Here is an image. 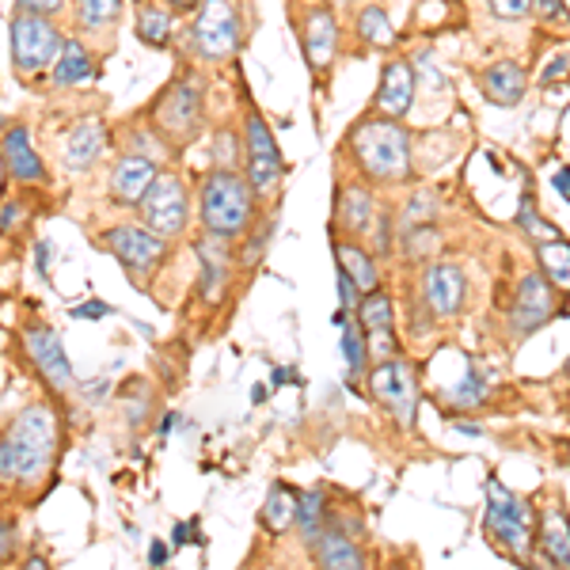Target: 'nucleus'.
Masks as SVG:
<instances>
[{"label":"nucleus","mask_w":570,"mask_h":570,"mask_svg":"<svg viewBox=\"0 0 570 570\" xmlns=\"http://www.w3.org/2000/svg\"><path fill=\"white\" fill-rule=\"evenodd\" d=\"M346 149H351L354 171L370 187H400L415 171V145L411 130L395 118L365 115L357 118L346 134Z\"/></svg>","instance_id":"nucleus-1"},{"label":"nucleus","mask_w":570,"mask_h":570,"mask_svg":"<svg viewBox=\"0 0 570 570\" xmlns=\"http://www.w3.org/2000/svg\"><path fill=\"white\" fill-rule=\"evenodd\" d=\"M263 202L255 198L252 183L240 168H209L198 179V220L202 236L225 244H240L255 228V214Z\"/></svg>","instance_id":"nucleus-2"},{"label":"nucleus","mask_w":570,"mask_h":570,"mask_svg":"<svg viewBox=\"0 0 570 570\" xmlns=\"http://www.w3.org/2000/svg\"><path fill=\"white\" fill-rule=\"evenodd\" d=\"M58 453V419L46 403H31L16 415L0 441V480L39 483Z\"/></svg>","instance_id":"nucleus-3"},{"label":"nucleus","mask_w":570,"mask_h":570,"mask_svg":"<svg viewBox=\"0 0 570 570\" xmlns=\"http://www.w3.org/2000/svg\"><path fill=\"white\" fill-rule=\"evenodd\" d=\"M149 126L168 153H183L187 145H195L206 126V77L198 69H179L168 88L153 99Z\"/></svg>","instance_id":"nucleus-4"},{"label":"nucleus","mask_w":570,"mask_h":570,"mask_svg":"<svg viewBox=\"0 0 570 570\" xmlns=\"http://www.w3.org/2000/svg\"><path fill=\"white\" fill-rule=\"evenodd\" d=\"M61 46H66V35H61L58 20L12 12V20H8V58H12V72L23 88L50 80V72L61 58Z\"/></svg>","instance_id":"nucleus-5"},{"label":"nucleus","mask_w":570,"mask_h":570,"mask_svg":"<svg viewBox=\"0 0 570 570\" xmlns=\"http://www.w3.org/2000/svg\"><path fill=\"white\" fill-rule=\"evenodd\" d=\"M187 50L195 61L220 66L233 61L244 46V12L236 0H202L187 27Z\"/></svg>","instance_id":"nucleus-6"},{"label":"nucleus","mask_w":570,"mask_h":570,"mask_svg":"<svg viewBox=\"0 0 570 570\" xmlns=\"http://www.w3.org/2000/svg\"><path fill=\"white\" fill-rule=\"evenodd\" d=\"M96 244L115 255V263L122 266L126 278L134 285L149 282L171 255V240L156 236L149 225H141V220H122V225L104 228V233H96Z\"/></svg>","instance_id":"nucleus-7"},{"label":"nucleus","mask_w":570,"mask_h":570,"mask_svg":"<svg viewBox=\"0 0 570 570\" xmlns=\"http://www.w3.org/2000/svg\"><path fill=\"white\" fill-rule=\"evenodd\" d=\"M244 176L252 183L255 198L259 202H274L278 206V187L285 179V164H282V153H278V141H274V130L271 122L259 115L255 107L244 110Z\"/></svg>","instance_id":"nucleus-8"},{"label":"nucleus","mask_w":570,"mask_h":570,"mask_svg":"<svg viewBox=\"0 0 570 570\" xmlns=\"http://www.w3.org/2000/svg\"><path fill=\"white\" fill-rule=\"evenodd\" d=\"M137 214H141V225H149L156 236H164V240H171V244L183 240L190 228V190H187V183H183V176L160 171Z\"/></svg>","instance_id":"nucleus-9"},{"label":"nucleus","mask_w":570,"mask_h":570,"mask_svg":"<svg viewBox=\"0 0 570 570\" xmlns=\"http://www.w3.org/2000/svg\"><path fill=\"white\" fill-rule=\"evenodd\" d=\"M487 529L505 551L525 563L532 556V510L525 499L505 491L499 480H487Z\"/></svg>","instance_id":"nucleus-10"},{"label":"nucleus","mask_w":570,"mask_h":570,"mask_svg":"<svg viewBox=\"0 0 570 570\" xmlns=\"http://www.w3.org/2000/svg\"><path fill=\"white\" fill-rule=\"evenodd\" d=\"M297 42H301V53H305V66L316 80H324L331 66H335L338 58V20L335 12L324 4V0H316V4H305L297 8Z\"/></svg>","instance_id":"nucleus-11"},{"label":"nucleus","mask_w":570,"mask_h":570,"mask_svg":"<svg viewBox=\"0 0 570 570\" xmlns=\"http://www.w3.org/2000/svg\"><path fill=\"white\" fill-rule=\"evenodd\" d=\"M370 389H373V400L381 403V407L389 411V415L400 422L403 430L415 426V415H419L415 365L403 362V357H389V362H381L370 373Z\"/></svg>","instance_id":"nucleus-12"},{"label":"nucleus","mask_w":570,"mask_h":570,"mask_svg":"<svg viewBox=\"0 0 570 570\" xmlns=\"http://www.w3.org/2000/svg\"><path fill=\"white\" fill-rule=\"evenodd\" d=\"M156 176H160V164L145 153H122L110 164L107 176V198L122 209H141L145 195L153 190Z\"/></svg>","instance_id":"nucleus-13"},{"label":"nucleus","mask_w":570,"mask_h":570,"mask_svg":"<svg viewBox=\"0 0 570 570\" xmlns=\"http://www.w3.org/2000/svg\"><path fill=\"white\" fill-rule=\"evenodd\" d=\"M23 351L31 357V365L39 370V376L50 384L53 392H69L72 389V365L66 357V346L46 324L23 327Z\"/></svg>","instance_id":"nucleus-14"},{"label":"nucleus","mask_w":570,"mask_h":570,"mask_svg":"<svg viewBox=\"0 0 570 570\" xmlns=\"http://www.w3.org/2000/svg\"><path fill=\"white\" fill-rule=\"evenodd\" d=\"M468 297V278L456 263H430L422 271V301L438 320H453Z\"/></svg>","instance_id":"nucleus-15"},{"label":"nucleus","mask_w":570,"mask_h":570,"mask_svg":"<svg viewBox=\"0 0 570 570\" xmlns=\"http://www.w3.org/2000/svg\"><path fill=\"white\" fill-rule=\"evenodd\" d=\"M556 312V285H551L544 274H525L518 282V297H513L510 308V324L518 335H532L551 320Z\"/></svg>","instance_id":"nucleus-16"},{"label":"nucleus","mask_w":570,"mask_h":570,"mask_svg":"<svg viewBox=\"0 0 570 570\" xmlns=\"http://www.w3.org/2000/svg\"><path fill=\"white\" fill-rule=\"evenodd\" d=\"M376 214L381 209H376V195L370 183H338L335 187V214H331V220H335L338 233H346V240L373 233Z\"/></svg>","instance_id":"nucleus-17"},{"label":"nucleus","mask_w":570,"mask_h":570,"mask_svg":"<svg viewBox=\"0 0 570 570\" xmlns=\"http://www.w3.org/2000/svg\"><path fill=\"white\" fill-rule=\"evenodd\" d=\"M0 153H4V179L27 183V187H46V183H50V171H46L42 156L35 153L27 126L8 122L4 137H0Z\"/></svg>","instance_id":"nucleus-18"},{"label":"nucleus","mask_w":570,"mask_h":570,"mask_svg":"<svg viewBox=\"0 0 570 570\" xmlns=\"http://www.w3.org/2000/svg\"><path fill=\"white\" fill-rule=\"evenodd\" d=\"M195 259H198V293L206 305H220L228 293V278H233L236 255L228 252L225 240L214 236H198L195 240Z\"/></svg>","instance_id":"nucleus-19"},{"label":"nucleus","mask_w":570,"mask_h":570,"mask_svg":"<svg viewBox=\"0 0 570 570\" xmlns=\"http://www.w3.org/2000/svg\"><path fill=\"white\" fill-rule=\"evenodd\" d=\"M411 104H415V66L395 58L381 69V80H376L373 115H384V118H395V122H400V118L411 110Z\"/></svg>","instance_id":"nucleus-20"},{"label":"nucleus","mask_w":570,"mask_h":570,"mask_svg":"<svg viewBox=\"0 0 570 570\" xmlns=\"http://www.w3.org/2000/svg\"><path fill=\"white\" fill-rule=\"evenodd\" d=\"M357 324H362L365 338H370V351L384 354V362L395 357L400 343H395V312H392V297L384 289H373L362 297L357 305Z\"/></svg>","instance_id":"nucleus-21"},{"label":"nucleus","mask_w":570,"mask_h":570,"mask_svg":"<svg viewBox=\"0 0 570 570\" xmlns=\"http://www.w3.org/2000/svg\"><path fill=\"white\" fill-rule=\"evenodd\" d=\"M96 80H99L96 53H91V46L80 39V35H72V39H66V46H61V58H58V66H53L46 85H50L53 91H72V88L96 85Z\"/></svg>","instance_id":"nucleus-22"},{"label":"nucleus","mask_w":570,"mask_h":570,"mask_svg":"<svg viewBox=\"0 0 570 570\" xmlns=\"http://www.w3.org/2000/svg\"><path fill=\"white\" fill-rule=\"evenodd\" d=\"M107 149V126L99 118H88V122H77L61 145V164L69 171H88L99 164V156Z\"/></svg>","instance_id":"nucleus-23"},{"label":"nucleus","mask_w":570,"mask_h":570,"mask_svg":"<svg viewBox=\"0 0 570 570\" xmlns=\"http://www.w3.org/2000/svg\"><path fill=\"white\" fill-rule=\"evenodd\" d=\"M480 88L494 107H518L525 99L529 77L518 61H494L480 72Z\"/></svg>","instance_id":"nucleus-24"},{"label":"nucleus","mask_w":570,"mask_h":570,"mask_svg":"<svg viewBox=\"0 0 570 570\" xmlns=\"http://www.w3.org/2000/svg\"><path fill=\"white\" fill-rule=\"evenodd\" d=\"M134 31L149 50H168L176 35V8H168L164 0H137Z\"/></svg>","instance_id":"nucleus-25"},{"label":"nucleus","mask_w":570,"mask_h":570,"mask_svg":"<svg viewBox=\"0 0 570 570\" xmlns=\"http://www.w3.org/2000/svg\"><path fill=\"white\" fill-rule=\"evenodd\" d=\"M122 0H72V20L85 39H110L122 23Z\"/></svg>","instance_id":"nucleus-26"},{"label":"nucleus","mask_w":570,"mask_h":570,"mask_svg":"<svg viewBox=\"0 0 570 570\" xmlns=\"http://www.w3.org/2000/svg\"><path fill=\"white\" fill-rule=\"evenodd\" d=\"M316 567L320 570H365L370 559L357 540H351V532L343 529H327L316 540Z\"/></svg>","instance_id":"nucleus-27"},{"label":"nucleus","mask_w":570,"mask_h":570,"mask_svg":"<svg viewBox=\"0 0 570 570\" xmlns=\"http://www.w3.org/2000/svg\"><path fill=\"white\" fill-rule=\"evenodd\" d=\"M335 263L351 274L362 293L381 289V266H376L373 247H365L362 240H335Z\"/></svg>","instance_id":"nucleus-28"},{"label":"nucleus","mask_w":570,"mask_h":570,"mask_svg":"<svg viewBox=\"0 0 570 570\" xmlns=\"http://www.w3.org/2000/svg\"><path fill=\"white\" fill-rule=\"evenodd\" d=\"M540 551L556 570H570V518L563 510H548L540 518Z\"/></svg>","instance_id":"nucleus-29"},{"label":"nucleus","mask_w":570,"mask_h":570,"mask_svg":"<svg viewBox=\"0 0 570 570\" xmlns=\"http://www.w3.org/2000/svg\"><path fill=\"white\" fill-rule=\"evenodd\" d=\"M297 505H301V499L289 491V487L274 483L263 502V510H259V521L266 525V532H274V537L289 532V525H297Z\"/></svg>","instance_id":"nucleus-30"},{"label":"nucleus","mask_w":570,"mask_h":570,"mask_svg":"<svg viewBox=\"0 0 570 570\" xmlns=\"http://www.w3.org/2000/svg\"><path fill=\"white\" fill-rule=\"evenodd\" d=\"M338 327H343V362H346V384H354L357 376L365 373V362H370V338L357 320H346V312L338 316Z\"/></svg>","instance_id":"nucleus-31"},{"label":"nucleus","mask_w":570,"mask_h":570,"mask_svg":"<svg viewBox=\"0 0 570 570\" xmlns=\"http://www.w3.org/2000/svg\"><path fill=\"white\" fill-rule=\"evenodd\" d=\"M354 31H357V39L370 46V50H389V46L395 42V27H392L389 12H384L381 4H365L354 20Z\"/></svg>","instance_id":"nucleus-32"},{"label":"nucleus","mask_w":570,"mask_h":570,"mask_svg":"<svg viewBox=\"0 0 570 570\" xmlns=\"http://www.w3.org/2000/svg\"><path fill=\"white\" fill-rule=\"evenodd\" d=\"M324 518H327V494L320 491H305L301 494V505H297V529H301V537L308 540V544H316L320 537H324Z\"/></svg>","instance_id":"nucleus-33"},{"label":"nucleus","mask_w":570,"mask_h":570,"mask_svg":"<svg viewBox=\"0 0 570 570\" xmlns=\"http://www.w3.org/2000/svg\"><path fill=\"white\" fill-rule=\"evenodd\" d=\"M537 263H540V274H544L556 289H570V244L567 240L540 244Z\"/></svg>","instance_id":"nucleus-34"},{"label":"nucleus","mask_w":570,"mask_h":570,"mask_svg":"<svg viewBox=\"0 0 570 570\" xmlns=\"http://www.w3.org/2000/svg\"><path fill=\"white\" fill-rule=\"evenodd\" d=\"M518 228H521V236H529L532 244H556V240H563V233H559L551 220L540 214L537 209V202H532L529 195L521 198V209H518Z\"/></svg>","instance_id":"nucleus-35"},{"label":"nucleus","mask_w":570,"mask_h":570,"mask_svg":"<svg viewBox=\"0 0 570 570\" xmlns=\"http://www.w3.org/2000/svg\"><path fill=\"white\" fill-rule=\"evenodd\" d=\"M274 225H278L274 214L255 220V228L244 236L240 247H236V266H244V271H255V266H259V259L266 255V244H271V236H274Z\"/></svg>","instance_id":"nucleus-36"},{"label":"nucleus","mask_w":570,"mask_h":570,"mask_svg":"<svg viewBox=\"0 0 570 570\" xmlns=\"http://www.w3.org/2000/svg\"><path fill=\"white\" fill-rule=\"evenodd\" d=\"M434 217H438V198L430 195V190H415V195L403 202V214L395 217V228L411 233V228H419V225H434Z\"/></svg>","instance_id":"nucleus-37"},{"label":"nucleus","mask_w":570,"mask_h":570,"mask_svg":"<svg viewBox=\"0 0 570 570\" xmlns=\"http://www.w3.org/2000/svg\"><path fill=\"white\" fill-rule=\"evenodd\" d=\"M209 164H214V168H244V134H236L233 126H220L214 134Z\"/></svg>","instance_id":"nucleus-38"},{"label":"nucleus","mask_w":570,"mask_h":570,"mask_svg":"<svg viewBox=\"0 0 570 570\" xmlns=\"http://www.w3.org/2000/svg\"><path fill=\"white\" fill-rule=\"evenodd\" d=\"M395 236H400V228H395L392 209H381V214H376V225H373V255H381V259L392 255Z\"/></svg>","instance_id":"nucleus-39"},{"label":"nucleus","mask_w":570,"mask_h":570,"mask_svg":"<svg viewBox=\"0 0 570 570\" xmlns=\"http://www.w3.org/2000/svg\"><path fill=\"white\" fill-rule=\"evenodd\" d=\"M72 0H16L12 12H31V16H46V20H58V16H66V8Z\"/></svg>","instance_id":"nucleus-40"},{"label":"nucleus","mask_w":570,"mask_h":570,"mask_svg":"<svg viewBox=\"0 0 570 570\" xmlns=\"http://www.w3.org/2000/svg\"><path fill=\"white\" fill-rule=\"evenodd\" d=\"M487 4H491L494 20L513 23V20H525V16L532 12V4H537V0H487Z\"/></svg>","instance_id":"nucleus-41"},{"label":"nucleus","mask_w":570,"mask_h":570,"mask_svg":"<svg viewBox=\"0 0 570 570\" xmlns=\"http://www.w3.org/2000/svg\"><path fill=\"white\" fill-rule=\"evenodd\" d=\"M532 16H537L540 23H570L563 0H537V4H532Z\"/></svg>","instance_id":"nucleus-42"},{"label":"nucleus","mask_w":570,"mask_h":570,"mask_svg":"<svg viewBox=\"0 0 570 570\" xmlns=\"http://www.w3.org/2000/svg\"><path fill=\"white\" fill-rule=\"evenodd\" d=\"M453 395H456V400H461V403H472V407H475V403H483L487 389H483V381H480V376H468V381H464L461 389H456Z\"/></svg>","instance_id":"nucleus-43"},{"label":"nucleus","mask_w":570,"mask_h":570,"mask_svg":"<svg viewBox=\"0 0 570 570\" xmlns=\"http://www.w3.org/2000/svg\"><path fill=\"white\" fill-rule=\"evenodd\" d=\"M20 220H23V209H20V202H12V198H4V236H12V228H20Z\"/></svg>","instance_id":"nucleus-44"},{"label":"nucleus","mask_w":570,"mask_h":570,"mask_svg":"<svg viewBox=\"0 0 570 570\" xmlns=\"http://www.w3.org/2000/svg\"><path fill=\"white\" fill-rule=\"evenodd\" d=\"M72 316H80V320H99V316H110V305H104V301H88V305H77V308H72Z\"/></svg>","instance_id":"nucleus-45"},{"label":"nucleus","mask_w":570,"mask_h":570,"mask_svg":"<svg viewBox=\"0 0 570 570\" xmlns=\"http://www.w3.org/2000/svg\"><path fill=\"white\" fill-rule=\"evenodd\" d=\"M567 69H570V58H567V53H559V58L551 61V66H548L544 72H540V85H551V80H559Z\"/></svg>","instance_id":"nucleus-46"},{"label":"nucleus","mask_w":570,"mask_h":570,"mask_svg":"<svg viewBox=\"0 0 570 570\" xmlns=\"http://www.w3.org/2000/svg\"><path fill=\"white\" fill-rule=\"evenodd\" d=\"M551 187H556L559 195L570 202V164H563V168H559L556 176H551Z\"/></svg>","instance_id":"nucleus-47"},{"label":"nucleus","mask_w":570,"mask_h":570,"mask_svg":"<svg viewBox=\"0 0 570 570\" xmlns=\"http://www.w3.org/2000/svg\"><path fill=\"white\" fill-rule=\"evenodd\" d=\"M12 521H4V532H0V540H4V544H0V556H4V563H12Z\"/></svg>","instance_id":"nucleus-48"},{"label":"nucleus","mask_w":570,"mask_h":570,"mask_svg":"<svg viewBox=\"0 0 570 570\" xmlns=\"http://www.w3.org/2000/svg\"><path fill=\"white\" fill-rule=\"evenodd\" d=\"M149 563H153V567H164V563H168V548H164V540H153Z\"/></svg>","instance_id":"nucleus-49"},{"label":"nucleus","mask_w":570,"mask_h":570,"mask_svg":"<svg viewBox=\"0 0 570 570\" xmlns=\"http://www.w3.org/2000/svg\"><path fill=\"white\" fill-rule=\"evenodd\" d=\"M50 252H53V247L46 244V240H39V244H35V255H39V271H42V274L50 271Z\"/></svg>","instance_id":"nucleus-50"},{"label":"nucleus","mask_w":570,"mask_h":570,"mask_svg":"<svg viewBox=\"0 0 570 570\" xmlns=\"http://www.w3.org/2000/svg\"><path fill=\"white\" fill-rule=\"evenodd\" d=\"M168 8H176V12H195V8L202 4V0H164Z\"/></svg>","instance_id":"nucleus-51"},{"label":"nucleus","mask_w":570,"mask_h":570,"mask_svg":"<svg viewBox=\"0 0 570 570\" xmlns=\"http://www.w3.org/2000/svg\"><path fill=\"white\" fill-rule=\"evenodd\" d=\"M190 529H195V525H179V529H176V548L187 544V540H190Z\"/></svg>","instance_id":"nucleus-52"},{"label":"nucleus","mask_w":570,"mask_h":570,"mask_svg":"<svg viewBox=\"0 0 570 570\" xmlns=\"http://www.w3.org/2000/svg\"><path fill=\"white\" fill-rule=\"evenodd\" d=\"M293 376H297L293 370H278V373H274V384H285V381H293Z\"/></svg>","instance_id":"nucleus-53"},{"label":"nucleus","mask_w":570,"mask_h":570,"mask_svg":"<svg viewBox=\"0 0 570 570\" xmlns=\"http://www.w3.org/2000/svg\"><path fill=\"white\" fill-rule=\"evenodd\" d=\"M23 570H46V559H39V556L27 559V567H23Z\"/></svg>","instance_id":"nucleus-54"},{"label":"nucleus","mask_w":570,"mask_h":570,"mask_svg":"<svg viewBox=\"0 0 570 570\" xmlns=\"http://www.w3.org/2000/svg\"><path fill=\"white\" fill-rule=\"evenodd\" d=\"M389 570H407V567H403V563H392Z\"/></svg>","instance_id":"nucleus-55"},{"label":"nucleus","mask_w":570,"mask_h":570,"mask_svg":"<svg viewBox=\"0 0 570 570\" xmlns=\"http://www.w3.org/2000/svg\"><path fill=\"white\" fill-rule=\"evenodd\" d=\"M567 464H570V453H567Z\"/></svg>","instance_id":"nucleus-56"},{"label":"nucleus","mask_w":570,"mask_h":570,"mask_svg":"<svg viewBox=\"0 0 570 570\" xmlns=\"http://www.w3.org/2000/svg\"><path fill=\"white\" fill-rule=\"evenodd\" d=\"M567 373H570V362H567Z\"/></svg>","instance_id":"nucleus-57"}]
</instances>
